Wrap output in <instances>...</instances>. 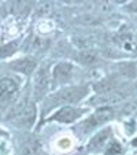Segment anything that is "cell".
<instances>
[{
  "label": "cell",
  "instance_id": "1",
  "mask_svg": "<svg viewBox=\"0 0 137 155\" xmlns=\"http://www.w3.org/2000/svg\"><path fill=\"white\" fill-rule=\"evenodd\" d=\"M86 94V87H73V88H66L58 92L56 95L52 96V104H66V103H76L85 96Z\"/></svg>",
  "mask_w": 137,
  "mask_h": 155
},
{
  "label": "cell",
  "instance_id": "2",
  "mask_svg": "<svg viewBox=\"0 0 137 155\" xmlns=\"http://www.w3.org/2000/svg\"><path fill=\"white\" fill-rule=\"evenodd\" d=\"M36 118V108L32 103L28 104H21L17 108V111L14 113V118L12 121L15 122V125L19 126H32V124L34 122Z\"/></svg>",
  "mask_w": 137,
  "mask_h": 155
},
{
  "label": "cell",
  "instance_id": "3",
  "mask_svg": "<svg viewBox=\"0 0 137 155\" xmlns=\"http://www.w3.org/2000/svg\"><path fill=\"white\" fill-rule=\"evenodd\" d=\"M113 118V110L110 107H102L95 113L92 117H89L84 124H82V129L84 130H92L93 128L102 125V124L107 122Z\"/></svg>",
  "mask_w": 137,
  "mask_h": 155
},
{
  "label": "cell",
  "instance_id": "4",
  "mask_svg": "<svg viewBox=\"0 0 137 155\" xmlns=\"http://www.w3.org/2000/svg\"><path fill=\"white\" fill-rule=\"evenodd\" d=\"M19 84L12 77H0V103L7 102L17 95Z\"/></svg>",
  "mask_w": 137,
  "mask_h": 155
},
{
  "label": "cell",
  "instance_id": "5",
  "mask_svg": "<svg viewBox=\"0 0 137 155\" xmlns=\"http://www.w3.org/2000/svg\"><path fill=\"white\" fill-rule=\"evenodd\" d=\"M50 87V71L47 66H41L34 77V94L37 97H41L47 94Z\"/></svg>",
  "mask_w": 137,
  "mask_h": 155
},
{
  "label": "cell",
  "instance_id": "6",
  "mask_svg": "<svg viewBox=\"0 0 137 155\" xmlns=\"http://www.w3.org/2000/svg\"><path fill=\"white\" fill-rule=\"evenodd\" d=\"M81 114H82V110L67 106V107L60 108L58 113H55V114L51 117V120L58 121V122H63V124H69V122L76 121L78 117H81Z\"/></svg>",
  "mask_w": 137,
  "mask_h": 155
},
{
  "label": "cell",
  "instance_id": "7",
  "mask_svg": "<svg viewBox=\"0 0 137 155\" xmlns=\"http://www.w3.org/2000/svg\"><path fill=\"white\" fill-rule=\"evenodd\" d=\"M122 100V95L118 92H106V94H99L96 97L90 100L92 104L95 106H107V104H115V103Z\"/></svg>",
  "mask_w": 137,
  "mask_h": 155
},
{
  "label": "cell",
  "instance_id": "8",
  "mask_svg": "<svg viewBox=\"0 0 137 155\" xmlns=\"http://www.w3.org/2000/svg\"><path fill=\"white\" fill-rule=\"evenodd\" d=\"M73 73V66L67 62H60L54 69V78L58 82H66L71 77Z\"/></svg>",
  "mask_w": 137,
  "mask_h": 155
},
{
  "label": "cell",
  "instance_id": "9",
  "mask_svg": "<svg viewBox=\"0 0 137 155\" xmlns=\"http://www.w3.org/2000/svg\"><path fill=\"white\" fill-rule=\"evenodd\" d=\"M36 66H37V63H36V61L32 58L18 59V61H14L11 63V68L14 69L15 71L22 73V74H30L36 69Z\"/></svg>",
  "mask_w": 137,
  "mask_h": 155
},
{
  "label": "cell",
  "instance_id": "10",
  "mask_svg": "<svg viewBox=\"0 0 137 155\" xmlns=\"http://www.w3.org/2000/svg\"><path fill=\"white\" fill-rule=\"evenodd\" d=\"M21 155H38L40 154V143L34 139L25 141L21 146Z\"/></svg>",
  "mask_w": 137,
  "mask_h": 155
},
{
  "label": "cell",
  "instance_id": "11",
  "mask_svg": "<svg viewBox=\"0 0 137 155\" xmlns=\"http://www.w3.org/2000/svg\"><path fill=\"white\" fill-rule=\"evenodd\" d=\"M108 133H110V129H106V130L97 133V135L92 139V141H90V148H99V147H102L103 144L106 143V140L108 139V136H110Z\"/></svg>",
  "mask_w": 137,
  "mask_h": 155
},
{
  "label": "cell",
  "instance_id": "12",
  "mask_svg": "<svg viewBox=\"0 0 137 155\" xmlns=\"http://www.w3.org/2000/svg\"><path fill=\"white\" fill-rule=\"evenodd\" d=\"M17 47H18V44L15 43V41L6 44V45H2V47H0V59L7 58V56L12 55V54L17 51Z\"/></svg>",
  "mask_w": 137,
  "mask_h": 155
},
{
  "label": "cell",
  "instance_id": "13",
  "mask_svg": "<svg viewBox=\"0 0 137 155\" xmlns=\"http://www.w3.org/2000/svg\"><path fill=\"white\" fill-rule=\"evenodd\" d=\"M119 68L126 76H137V63H122Z\"/></svg>",
  "mask_w": 137,
  "mask_h": 155
},
{
  "label": "cell",
  "instance_id": "14",
  "mask_svg": "<svg viewBox=\"0 0 137 155\" xmlns=\"http://www.w3.org/2000/svg\"><path fill=\"white\" fill-rule=\"evenodd\" d=\"M80 61L85 64H93L97 62V55L95 52H82L80 55Z\"/></svg>",
  "mask_w": 137,
  "mask_h": 155
},
{
  "label": "cell",
  "instance_id": "15",
  "mask_svg": "<svg viewBox=\"0 0 137 155\" xmlns=\"http://www.w3.org/2000/svg\"><path fill=\"white\" fill-rule=\"evenodd\" d=\"M50 10H51V4L50 3H47V2H40V3H38L37 11H38V14H40V15L48 14V12H50Z\"/></svg>",
  "mask_w": 137,
  "mask_h": 155
},
{
  "label": "cell",
  "instance_id": "16",
  "mask_svg": "<svg viewBox=\"0 0 137 155\" xmlns=\"http://www.w3.org/2000/svg\"><path fill=\"white\" fill-rule=\"evenodd\" d=\"M119 152H121V146L118 143H113L111 146H108L106 154L107 155H115V154H119Z\"/></svg>",
  "mask_w": 137,
  "mask_h": 155
},
{
  "label": "cell",
  "instance_id": "17",
  "mask_svg": "<svg viewBox=\"0 0 137 155\" xmlns=\"http://www.w3.org/2000/svg\"><path fill=\"white\" fill-rule=\"evenodd\" d=\"M123 50L128 51V52H133V51H136V45H134V43L130 40V38H128V40L123 41Z\"/></svg>",
  "mask_w": 137,
  "mask_h": 155
}]
</instances>
